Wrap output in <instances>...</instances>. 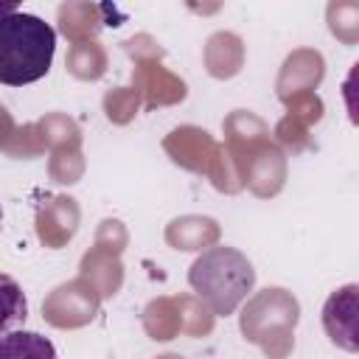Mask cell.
<instances>
[{
  "mask_svg": "<svg viewBox=\"0 0 359 359\" xmlns=\"http://www.w3.org/2000/svg\"><path fill=\"white\" fill-rule=\"evenodd\" d=\"M56 31L36 14H0V84L22 87L50 70Z\"/></svg>",
  "mask_w": 359,
  "mask_h": 359,
  "instance_id": "cell-1",
  "label": "cell"
},
{
  "mask_svg": "<svg viewBox=\"0 0 359 359\" xmlns=\"http://www.w3.org/2000/svg\"><path fill=\"white\" fill-rule=\"evenodd\" d=\"M188 283L196 297L216 317H227L247 297L255 283V269L233 247H210L205 250L188 269Z\"/></svg>",
  "mask_w": 359,
  "mask_h": 359,
  "instance_id": "cell-2",
  "label": "cell"
},
{
  "mask_svg": "<svg viewBox=\"0 0 359 359\" xmlns=\"http://www.w3.org/2000/svg\"><path fill=\"white\" fill-rule=\"evenodd\" d=\"M300 306L286 289H264L258 292L241 311V334L261 345L269 359H283L294 339L292 331L297 325Z\"/></svg>",
  "mask_w": 359,
  "mask_h": 359,
  "instance_id": "cell-3",
  "label": "cell"
},
{
  "mask_svg": "<svg viewBox=\"0 0 359 359\" xmlns=\"http://www.w3.org/2000/svg\"><path fill=\"white\" fill-rule=\"evenodd\" d=\"M238 168L241 185H247L255 196H275L286 180V160L283 151L269 143V137L250 143L238 151H227Z\"/></svg>",
  "mask_w": 359,
  "mask_h": 359,
  "instance_id": "cell-4",
  "label": "cell"
},
{
  "mask_svg": "<svg viewBox=\"0 0 359 359\" xmlns=\"http://www.w3.org/2000/svg\"><path fill=\"white\" fill-rule=\"evenodd\" d=\"M98 303H101V294L95 292V286L87 278H76L56 286L45 297L42 317L56 328H81L95 317Z\"/></svg>",
  "mask_w": 359,
  "mask_h": 359,
  "instance_id": "cell-5",
  "label": "cell"
},
{
  "mask_svg": "<svg viewBox=\"0 0 359 359\" xmlns=\"http://www.w3.org/2000/svg\"><path fill=\"white\" fill-rule=\"evenodd\" d=\"M163 149L171 154V160L177 165L196 171V174H208L219 143L199 126H180L163 140Z\"/></svg>",
  "mask_w": 359,
  "mask_h": 359,
  "instance_id": "cell-6",
  "label": "cell"
},
{
  "mask_svg": "<svg viewBox=\"0 0 359 359\" xmlns=\"http://www.w3.org/2000/svg\"><path fill=\"white\" fill-rule=\"evenodd\" d=\"M325 73V62L317 50H309V48H300L294 53L286 56L283 67H280V76H278V95L280 101L297 95V93H314V87L320 84Z\"/></svg>",
  "mask_w": 359,
  "mask_h": 359,
  "instance_id": "cell-7",
  "label": "cell"
},
{
  "mask_svg": "<svg viewBox=\"0 0 359 359\" xmlns=\"http://www.w3.org/2000/svg\"><path fill=\"white\" fill-rule=\"evenodd\" d=\"M132 81H135V90L146 95V107H168L185 98V81L177 79L171 70H165L157 59L137 62Z\"/></svg>",
  "mask_w": 359,
  "mask_h": 359,
  "instance_id": "cell-8",
  "label": "cell"
},
{
  "mask_svg": "<svg viewBox=\"0 0 359 359\" xmlns=\"http://www.w3.org/2000/svg\"><path fill=\"white\" fill-rule=\"evenodd\" d=\"M79 227V205L70 196H56L45 202L36 213V236L45 247H65Z\"/></svg>",
  "mask_w": 359,
  "mask_h": 359,
  "instance_id": "cell-9",
  "label": "cell"
},
{
  "mask_svg": "<svg viewBox=\"0 0 359 359\" xmlns=\"http://www.w3.org/2000/svg\"><path fill=\"white\" fill-rule=\"evenodd\" d=\"M323 325L328 337L345 351H356V286L334 292L323 309Z\"/></svg>",
  "mask_w": 359,
  "mask_h": 359,
  "instance_id": "cell-10",
  "label": "cell"
},
{
  "mask_svg": "<svg viewBox=\"0 0 359 359\" xmlns=\"http://www.w3.org/2000/svg\"><path fill=\"white\" fill-rule=\"evenodd\" d=\"M244 65V42L230 31H216L205 42V67L213 79H230Z\"/></svg>",
  "mask_w": 359,
  "mask_h": 359,
  "instance_id": "cell-11",
  "label": "cell"
},
{
  "mask_svg": "<svg viewBox=\"0 0 359 359\" xmlns=\"http://www.w3.org/2000/svg\"><path fill=\"white\" fill-rule=\"evenodd\" d=\"M104 11H107V6H95V3H65V6H59L56 20H59V28L65 36H70L73 42H87L107 22Z\"/></svg>",
  "mask_w": 359,
  "mask_h": 359,
  "instance_id": "cell-12",
  "label": "cell"
},
{
  "mask_svg": "<svg viewBox=\"0 0 359 359\" xmlns=\"http://www.w3.org/2000/svg\"><path fill=\"white\" fill-rule=\"evenodd\" d=\"M216 238H219V224L210 216H180L165 227V241L174 250L213 247Z\"/></svg>",
  "mask_w": 359,
  "mask_h": 359,
  "instance_id": "cell-13",
  "label": "cell"
},
{
  "mask_svg": "<svg viewBox=\"0 0 359 359\" xmlns=\"http://www.w3.org/2000/svg\"><path fill=\"white\" fill-rule=\"evenodd\" d=\"M81 278H87V280L95 286V292H98L101 297H112V294L121 289L123 266H121L118 255L93 247V250L81 258Z\"/></svg>",
  "mask_w": 359,
  "mask_h": 359,
  "instance_id": "cell-14",
  "label": "cell"
},
{
  "mask_svg": "<svg viewBox=\"0 0 359 359\" xmlns=\"http://www.w3.org/2000/svg\"><path fill=\"white\" fill-rule=\"evenodd\" d=\"M0 359H56V348L36 331H8L0 337Z\"/></svg>",
  "mask_w": 359,
  "mask_h": 359,
  "instance_id": "cell-15",
  "label": "cell"
},
{
  "mask_svg": "<svg viewBox=\"0 0 359 359\" xmlns=\"http://www.w3.org/2000/svg\"><path fill=\"white\" fill-rule=\"evenodd\" d=\"M67 70L81 79V81H95L104 76L107 70V50L95 42V39H87V42H73L70 50H67V59H65Z\"/></svg>",
  "mask_w": 359,
  "mask_h": 359,
  "instance_id": "cell-16",
  "label": "cell"
},
{
  "mask_svg": "<svg viewBox=\"0 0 359 359\" xmlns=\"http://www.w3.org/2000/svg\"><path fill=\"white\" fill-rule=\"evenodd\" d=\"M224 135H227V151H238L250 143H258L264 137H269V129L261 118H255L247 109H236L227 121H224Z\"/></svg>",
  "mask_w": 359,
  "mask_h": 359,
  "instance_id": "cell-17",
  "label": "cell"
},
{
  "mask_svg": "<svg viewBox=\"0 0 359 359\" xmlns=\"http://www.w3.org/2000/svg\"><path fill=\"white\" fill-rule=\"evenodd\" d=\"M143 328L151 339H174L180 334V314L174 297H157L143 311Z\"/></svg>",
  "mask_w": 359,
  "mask_h": 359,
  "instance_id": "cell-18",
  "label": "cell"
},
{
  "mask_svg": "<svg viewBox=\"0 0 359 359\" xmlns=\"http://www.w3.org/2000/svg\"><path fill=\"white\" fill-rule=\"evenodd\" d=\"M174 303H177V314H180V334L205 337L213 328V314L199 297L180 294V297H174Z\"/></svg>",
  "mask_w": 359,
  "mask_h": 359,
  "instance_id": "cell-19",
  "label": "cell"
},
{
  "mask_svg": "<svg viewBox=\"0 0 359 359\" xmlns=\"http://www.w3.org/2000/svg\"><path fill=\"white\" fill-rule=\"evenodd\" d=\"M28 317V303L20 283L8 275H0V334Z\"/></svg>",
  "mask_w": 359,
  "mask_h": 359,
  "instance_id": "cell-20",
  "label": "cell"
},
{
  "mask_svg": "<svg viewBox=\"0 0 359 359\" xmlns=\"http://www.w3.org/2000/svg\"><path fill=\"white\" fill-rule=\"evenodd\" d=\"M36 129H39V135H42V143L45 146H53V151L56 149H65V146H79L81 143V135H79V126L70 121V118H65V115H48V118H42L39 123H36Z\"/></svg>",
  "mask_w": 359,
  "mask_h": 359,
  "instance_id": "cell-21",
  "label": "cell"
},
{
  "mask_svg": "<svg viewBox=\"0 0 359 359\" xmlns=\"http://www.w3.org/2000/svg\"><path fill=\"white\" fill-rule=\"evenodd\" d=\"M328 25L331 34L337 39H342L345 45H353L359 36V6L351 0H339L328 6Z\"/></svg>",
  "mask_w": 359,
  "mask_h": 359,
  "instance_id": "cell-22",
  "label": "cell"
},
{
  "mask_svg": "<svg viewBox=\"0 0 359 359\" xmlns=\"http://www.w3.org/2000/svg\"><path fill=\"white\" fill-rule=\"evenodd\" d=\"M140 107V93L135 87H115L104 95V112L112 123H126Z\"/></svg>",
  "mask_w": 359,
  "mask_h": 359,
  "instance_id": "cell-23",
  "label": "cell"
},
{
  "mask_svg": "<svg viewBox=\"0 0 359 359\" xmlns=\"http://www.w3.org/2000/svg\"><path fill=\"white\" fill-rule=\"evenodd\" d=\"M84 171V160H81V151L79 146H65V149H56L53 157H50V174L56 182H76Z\"/></svg>",
  "mask_w": 359,
  "mask_h": 359,
  "instance_id": "cell-24",
  "label": "cell"
},
{
  "mask_svg": "<svg viewBox=\"0 0 359 359\" xmlns=\"http://www.w3.org/2000/svg\"><path fill=\"white\" fill-rule=\"evenodd\" d=\"M283 104L289 107V115H286V118H292V121L303 123L306 129H309L314 121H320V118H323V101H320L314 93H297V95L286 98Z\"/></svg>",
  "mask_w": 359,
  "mask_h": 359,
  "instance_id": "cell-25",
  "label": "cell"
},
{
  "mask_svg": "<svg viewBox=\"0 0 359 359\" xmlns=\"http://www.w3.org/2000/svg\"><path fill=\"white\" fill-rule=\"evenodd\" d=\"M95 247H98V250H107V252H112V255H118V252L126 247V230H123V224L115 222V219L101 222L98 236H95Z\"/></svg>",
  "mask_w": 359,
  "mask_h": 359,
  "instance_id": "cell-26",
  "label": "cell"
},
{
  "mask_svg": "<svg viewBox=\"0 0 359 359\" xmlns=\"http://www.w3.org/2000/svg\"><path fill=\"white\" fill-rule=\"evenodd\" d=\"M126 50H129V56H132L135 62H154V59L163 56V48H160L149 34L132 36V39L126 42Z\"/></svg>",
  "mask_w": 359,
  "mask_h": 359,
  "instance_id": "cell-27",
  "label": "cell"
},
{
  "mask_svg": "<svg viewBox=\"0 0 359 359\" xmlns=\"http://www.w3.org/2000/svg\"><path fill=\"white\" fill-rule=\"evenodd\" d=\"M275 135H278V140H280L283 146H289L292 151H297V149L306 146V126L297 123V121H292V118H283V121L278 123Z\"/></svg>",
  "mask_w": 359,
  "mask_h": 359,
  "instance_id": "cell-28",
  "label": "cell"
},
{
  "mask_svg": "<svg viewBox=\"0 0 359 359\" xmlns=\"http://www.w3.org/2000/svg\"><path fill=\"white\" fill-rule=\"evenodd\" d=\"M14 132H17V126H14V121H11V115L0 107V149H6L8 143H11V137H14Z\"/></svg>",
  "mask_w": 359,
  "mask_h": 359,
  "instance_id": "cell-29",
  "label": "cell"
},
{
  "mask_svg": "<svg viewBox=\"0 0 359 359\" xmlns=\"http://www.w3.org/2000/svg\"><path fill=\"white\" fill-rule=\"evenodd\" d=\"M157 359H182V356H177V353H165V356H157Z\"/></svg>",
  "mask_w": 359,
  "mask_h": 359,
  "instance_id": "cell-30",
  "label": "cell"
},
{
  "mask_svg": "<svg viewBox=\"0 0 359 359\" xmlns=\"http://www.w3.org/2000/svg\"><path fill=\"white\" fill-rule=\"evenodd\" d=\"M0 216H3V210H0Z\"/></svg>",
  "mask_w": 359,
  "mask_h": 359,
  "instance_id": "cell-31",
  "label": "cell"
}]
</instances>
